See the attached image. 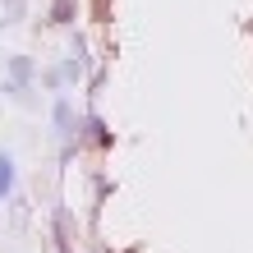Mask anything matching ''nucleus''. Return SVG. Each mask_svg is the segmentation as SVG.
<instances>
[{"mask_svg": "<svg viewBox=\"0 0 253 253\" xmlns=\"http://www.w3.org/2000/svg\"><path fill=\"white\" fill-rule=\"evenodd\" d=\"M51 19L55 23H69L74 19V0H55V5H51Z\"/></svg>", "mask_w": 253, "mask_h": 253, "instance_id": "nucleus-4", "label": "nucleus"}, {"mask_svg": "<svg viewBox=\"0 0 253 253\" xmlns=\"http://www.w3.org/2000/svg\"><path fill=\"white\" fill-rule=\"evenodd\" d=\"M23 5H28V0H0V19H5V28L23 19Z\"/></svg>", "mask_w": 253, "mask_h": 253, "instance_id": "nucleus-2", "label": "nucleus"}, {"mask_svg": "<svg viewBox=\"0 0 253 253\" xmlns=\"http://www.w3.org/2000/svg\"><path fill=\"white\" fill-rule=\"evenodd\" d=\"M14 189V161H9V152H0V198Z\"/></svg>", "mask_w": 253, "mask_h": 253, "instance_id": "nucleus-3", "label": "nucleus"}, {"mask_svg": "<svg viewBox=\"0 0 253 253\" xmlns=\"http://www.w3.org/2000/svg\"><path fill=\"white\" fill-rule=\"evenodd\" d=\"M28 79H33V60H28V55H14L9 60V87H19Z\"/></svg>", "mask_w": 253, "mask_h": 253, "instance_id": "nucleus-1", "label": "nucleus"}]
</instances>
